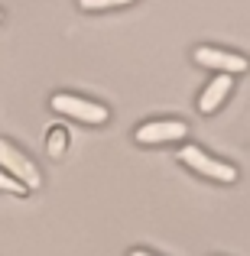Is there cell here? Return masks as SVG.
I'll list each match as a JSON object with an SVG mask.
<instances>
[{
	"label": "cell",
	"instance_id": "obj_8",
	"mask_svg": "<svg viewBox=\"0 0 250 256\" xmlns=\"http://www.w3.org/2000/svg\"><path fill=\"white\" fill-rule=\"evenodd\" d=\"M124 4H133V0H78L82 10H114V6H124Z\"/></svg>",
	"mask_w": 250,
	"mask_h": 256
},
{
	"label": "cell",
	"instance_id": "obj_6",
	"mask_svg": "<svg viewBox=\"0 0 250 256\" xmlns=\"http://www.w3.org/2000/svg\"><path fill=\"white\" fill-rule=\"evenodd\" d=\"M231 75H218L214 82H208V88L201 91V98H198V110L201 114H214L221 107V100L231 94Z\"/></svg>",
	"mask_w": 250,
	"mask_h": 256
},
{
	"label": "cell",
	"instance_id": "obj_11",
	"mask_svg": "<svg viewBox=\"0 0 250 256\" xmlns=\"http://www.w3.org/2000/svg\"><path fill=\"white\" fill-rule=\"evenodd\" d=\"M0 20H4V13H0Z\"/></svg>",
	"mask_w": 250,
	"mask_h": 256
},
{
	"label": "cell",
	"instance_id": "obj_3",
	"mask_svg": "<svg viewBox=\"0 0 250 256\" xmlns=\"http://www.w3.org/2000/svg\"><path fill=\"white\" fill-rule=\"evenodd\" d=\"M52 110L65 114V117H75L82 124H104L111 117L107 107L94 104V100H85V98H75V94H56L52 98Z\"/></svg>",
	"mask_w": 250,
	"mask_h": 256
},
{
	"label": "cell",
	"instance_id": "obj_4",
	"mask_svg": "<svg viewBox=\"0 0 250 256\" xmlns=\"http://www.w3.org/2000/svg\"><path fill=\"white\" fill-rule=\"evenodd\" d=\"M195 62L205 65V68H221L224 75H240V72H247V58L244 56L214 49V46H198V49H195Z\"/></svg>",
	"mask_w": 250,
	"mask_h": 256
},
{
	"label": "cell",
	"instance_id": "obj_1",
	"mask_svg": "<svg viewBox=\"0 0 250 256\" xmlns=\"http://www.w3.org/2000/svg\"><path fill=\"white\" fill-rule=\"evenodd\" d=\"M0 172H7L10 178H17L26 192L43 185V175H39V169L13 143H7V140H0Z\"/></svg>",
	"mask_w": 250,
	"mask_h": 256
},
{
	"label": "cell",
	"instance_id": "obj_10",
	"mask_svg": "<svg viewBox=\"0 0 250 256\" xmlns=\"http://www.w3.org/2000/svg\"><path fill=\"white\" fill-rule=\"evenodd\" d=\"M130 256H153V253H146V250H133Z\"/></svg>",
	"mask_w": 250,
	"mask_h": 256
},
{
	"label": "cell",
	"instance_id": "obj_5",
	"mask_svg": "<svg viewBox=\"0 0 250 256\" xmlns=\"http://www.w3.org/2000/svg\"><path fill=\"white\" fill-rule=\"evenodd\" d=\"M188 133V126L182 120H150V124L137 126V143L150 146V143H172V140H182Z\"/></svg>",
	"mask_w": 250,
	"mask_h": 256
},
{
	"label": "cell",
	"instance_id": "obj_9",
	"mask_svg": "<svg viewBox=\"0 0 250 256\" xmlns=\"http://www.w3.org/2000/svg\"><path fill=\"white\" fill-rule=\"evenodd\" d=\"M0 188H4V192H10V194H26V188L20 185L17 178H10L7 172H0Z\"/></svg>",
	"mask_w": 250,
	"mask_h": 256
},
{
	"label": "cell",
	"instance_id": "obj_7",
	"mask_svg": "<svg viewBox=\"0 0 250 256\" xmlns=\"http://www.w3.org/2000/svg\"><path fill=\"white\" fill-rule=\"evenodd\" d=\"M46 146H49V156H62L65 146H69V133H65L62 126H52V130H49V140H46Z\"/></svg>",
	"mask_w": 250,
	"mask_h": 256
},
{
	"label": "cell",
	"instance_id": "obj_2",
	"mask_svg": "<svg viewBox=\"0 0 250 256\" xmlns=\"http://www.w3.org/2000/svg\"><path fill=\"white\" fill-rule=\"evenodd\" d=\"M179 162H185L188 169H195L198 175L214 178V182H227V185H231V182L237 178V169H234V166L221 162V159H211L205 150H198V146H182L179 150Z\"/></svg>",
	"mask_w": 250,
	"mask_h": 256
}]
</instances>
